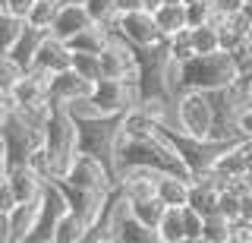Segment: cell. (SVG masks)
I'll list each match as a JSON object with an SVG mask.
<instances>
[{"mask_svg":"<svg viewBox=\"0 0 252 243\" xmlns=\"http://www.w3.org/2000/svg\"><path fill=\"white\" fill-rule=\"evenodd\" d=\"M82 6H85V13H89L92 22L104 26L107 32L117 29V16H120V10H117L114 0H82Z\"/></svg>","mask_w":252,"mask_h":243,"instance_id":"83f0119b","label":"cell"},{"mask_svg":"<svg viewBox=\"0 0 252 243\" xmlns=\"http://www.w3.org/2000/svg\"><path fill=\"white\" fill-rule=\"evenodd\" d=\"M236 67L227 51H208V54H192L189 60L180 64V89H199V92H215L224 89L236 79Z\"/></svg>","mask_w":252,"mask_h":243,"instance_id":"7a4b0ae2","label":"cell"},{"mask_svg":"<svg viewBox=\"0 0 252 243\" xmlns=\"http://www.w3.org/2000/svg\"><path fill=\"white\" fill-rule=\"evenodd\" d=\"M10 101H13V111H29V107H44L51 104V92H47V73L29 67L19 73L10 89Z\"/></svg>","mask_w":252,"mask_h":243,"instance_id":"ba28073f","label":"cell"},{"mask_svg":"<svg viewBox=\"0 0 252 243\" xmlns=\"http://www.w3.org/2000/svg\"><path fill=\"white\" fill-rule=\"evenodd\" d=\"M69 57H73V51L66 48V41H60V38H54L51 32H47L41 38V44H38V51H35L32 67L51 76V73H57V69H66L69 67Z\"/></svg>","mask_w":252,"mask_h":243,"instance_id":"5bb4252c","label":"cell"},{"mask_svg":"<svg viewBox=\"0 0 252 243\" xmlns=\"http://www.w3.org/2000/svg\"><path fill=\"white\" fill-rule=\"evenodd\" d=\"M211 6H215L218 16H224V13H236L243 6V0H211Z\"/></svg>","mask_w":252,"mask_h":243,"instance_id":"d590c367","label":"cell"},{"mask_svg":"<svg viewBox=\"0 0 252 243\" xmlns=\"http://www.w3.org/2000/svg\"><path fill=\"white\" fill-rule=\"evenodd\" d=\"M114 32H107L104 26H98V22H92V26H85L82 32H76L73 38L66 41L69 51H85V54H101V48L107 44V38Z\"/></svg>","mask_w":252,"mask_h":243,"instance_id":"7402d4cb","label":"cell"},{"mask_svg":"<svg viewBox=\"0 0 252 243\" xmlns=\"http://www.w3.org/2000/svg\"><path fill=\"white\" fill-rule=\"evenodd\" d=\"M60 180H66V183L76 186V190L110 193V186H114V171H110L101 158L89 155V152H76L73 161H69V168L63 171Z\"/></svg>","mask_w":252,"mask_h":243,"instance_id":"8992f818","label":"cell"},{"mask_svg":"<svg viewBox=\"0 0 252 243\" xmlns=\"http://www.w3.org/2000/svg\"><path fill=\"white\" fill-rule=\"evenodd\" d=\"M85 26H92V19H89V13H85L82 3H60L57 16L51 22V35L60 38V41H69V38L76 32H82Z\"/></svg>","mask_w":252,"mask_h":243,"instance_id":"9a60e30c","label":"cell"},{"mask_svg":"<svg viewBox=\"0 0 252 243\" xmlns=\"http://www.w3.org/2000/svg\"><path fill=\"white\" fill-rule=\"evenodd\" d=\"M152 19H155L158 32L167 38L173 32H180V29H186V6L180 3V0L177 3H158L152 10Z\"/></svg>","mask_w":252,"mask_h":243,"instance_id":"44dd1931","label":"cell"},{"mask_svg":"<svg viewBox=\"0 0 252 243\" xmlns=\"http://www.w3.org/2000/svg\"><path fill=\"white\" fill-rule=\"evenodd\" d=\"M189 139H208L211 133V98L199 89H180L170 98V127Z\"/></svg>","mask_w":252,"mask_h":243,"instance_id":"3957f363","label":"cell"},{"mask_svg":"<svg viewBox=\"0 0 252 243\" xmlns=\"http://www.w3.org/2000/svg\"><path fill=\"white\" fill-rule=\"evenodd\" d=\"M60 3L63 0H32V6L26 13V22L35 26V29H41V32H51V22H54V16H57Z\"/></svg>","mask_w":252,"mask_h":243,"instance_id":"4316f807","label":"cell"},{"mask_svg":"<svg viewBox=\"0 0 252 243\" xmlns=\"http://www.w3.org/2000/svg\"><path fill=\"white\" fill-rule=\"evenodd\" d=\"M79 152H89L101 158L114 171V139L120 130V114L117 117H94V120H79Z\"/></svg>","mask_w":252,"mask_h":243,"instance_id":"5b68a950","label":"cell"},{"mask_svg":"<svg viewBox=\"0 0 252 243\" xmlns=\"http://www.w3.org/2000/svg\"><path fill=\"white\" fill-rule=\"evenodd\" d=\"M85 224L82 218L76 215L73 208H63V215L54 221V227H51V243H82V234H85Z\"/></svg>","mask_w":252,"mask_h":243,"instance_id":"d6986e66","label":"cell"},{"mask_svg":"<svg viewBox=\"0 0 252 243\" xmlns=\"http://www.w3.org/2000/svg\"><path fill=\"white\" fill-rule=\"evenodd\" d=\"M13 114V101H10V92H3L0 89V123L6 120V117Z\"/></svg>","mask_w":252,"mask_h":243,"instance_id":"74e56055","label":"cell"},{"mask_svg":"<svg viewBox=\"0 0 252 243\" xmlns=\"http://www.w3.org/2000/svg\"><path fill=\"white\" fill-rule=\"evenodd\" d=\"M13 190H10V180H6V171L0 168V211H10V206H13Z\"/></svg>","mask_w":252,"mask_h":243,"instance_id":"e575fe53","label":"cell"},{"mask_svg":"<svg viewBox=\"0 0 252 243\" xmlns=\"http://www.w3.org/2000/svg\"><path fill=\"white\" fill-rule=\"evenodd\" d=\"M158 3H164V0H142V10H155Z\"/></svg>","mask_w":252,"mask_h":243,"instance_id":"7bdbcfd3","label":"cell"},{"mask_svg":"<svg viewBox=\"0 0 252 243\" xmlns=\"http://www.w3.org/2000/svg\"><path fill=\"white\" fill-rule=\"evenodd\" d=\"M0 133H3V142H6V164H16V161H26L29 152L41 142V130L29 127L19 114H10L3 123H0Z\"/></svg>","mask_w":252,"mask_h":243,"instance_id":"30bf717a","label":"cell"},{"mask_svg":"<svg viewBox=\"0 0 252 243\" xmlns=\"http://www.w3.org/2000/svg\"><path fill=\"white\" fill-rule=\"evenodd\" d=\"M240 130H243V136H249V139H252V107L240 117Z\"/></svg>","mask_w":252,"mask_h":243,"instance_id":"60d3db41","label":"cell"},{"mask_svg":"<svg viewBox=\"0 0 252 243\" xmlns=\"http://www.w3.org/2000/svg\"><path fill=\"white\" fill-rule=\"evenodd\" d=\"M89 98H92V104L98 107L104 117H117V114H126L129 107H136L142 101V92H139V82L101 76V79L92 82Z\"/></svg>","mask_w":252,"mask_h":243,"instance_id":"277c9868","label":"cell"},{"mask_svg":"<svg viewBox=\"0 0 252 243\" xmlns=\"http://www.w3.org/2000/svg\"><path fill=\"white\" fill-rule=\"evenodd\" d=\"M101 64V76H110V79H129L139 82V51L132 48L129 41H123L120 35H110L107 44L98 54Z\"/></svg>","mask_w":252,"mask_h":243,"instance_id":"52a82bcc","label":"cell"},{"mask_svg":"<svg viewBox=\"0 0 252 243\" xmlns=\"http://www.w3.org/2000/svg\"><path fill=\"white\" fill-rule=\"evenodd\" d=\"M38 208H41V193L35 199H22L10 206V211H6V218H10V243H29L35 221H38Z\"/></svg>","mask_w":252,"mask_h":243,"instance_id":"7c38bea8","label":"cell"},{"mask_svg":"<svg viewBox=\"0 0 252 243\" xmlns=\"http://www.w3.org/2000/svg\"><path fill=\"white\" fill-rule=\"evenodd\" d=\"M189 41H192V51L195 54H208V51H218V16L211 22H202V26H192L189 29Z\"/></svg>","mask_w":252,"mask_h":243,"instance_id":"f1b7e54d","label":"cell"},{"mask_svg":"<svg viewBox=\"0 0 252 243\" xmlns=\"http://www.w3.org/2000/svg\"><path fill=\"white\" fill-rule=\"evenodd\" d=\"M249 95H252V73H249Z\"/></svg>","mask_w":252,"mask_h":243,"instance_id":"f6af8a7d","label":"cell"},{"mask_svg":"<svg viewBox=\"0 0 252 243\" xmlns=\"http://www.w3.org/2000/svg\"><path fill=\"white\" fill-rule=\"evenodd\" d=\"M202 243H230V218L220 211L202 215Z\"/></svg>","mask_w":252,"mask_h":243,"instance_id":"d4e9b609","label":"cell"},{"mask_svg":"<svg viewBox=\"0 0 252 243\" xmlns=\"http://www.w3.org/2000/svg\"><path fill=\"white\" fill-rule=\"evenodd\" d=\"M120 13H129V10H142V0H114Z\"/></svg>","mask_w":252,"mask_h":243,"instance_id":"ab89813d","label":"cell"},{"mask_svg":"<svg viewBox=\"0 0 252 243\" xmlns=\"http://www.w3.org/2000/svg\"><path fill=\"white\" fill-rule=\"evenodd\" d=\"M44 35H47V32H41V29H35V26H29V22H26V26H22V32H19V38L13 41V48L6 51V54H10V60H13L19 69H29Z\"/></svg>","mask_w":252,"mask_h":243,"instance_id":"e0dca14e","label":"cell"},{"mask_svg":"<svg viewBox=\"0 0 252 243\" xmlns=\"http://www.w3.org/2000/svg\"><path fill=\"white\" fill-rule=\"evenodd\" d=\"M41 145L47 158H51L54 177H63L73 155L79 152V130H76V120L66 114V107L57 104V101H51V111H47V120L41 127Z\"/></svg>","mask_w":252,"mask_h":243,"instance_id":"6da1fadb","label":"cell"},{"mask_svg":"<svg viewBox=\"0 0 252 243\" xmlns=\"http://www.w3.org/2000/svg\"><path fill=\"white\" fill-rule=\"evenodd\" d=\"M155 196L164 202V206H186V196H189V177L167 174V171H164V174L158 177Z\"/></svg>","mask_w":252,"mask_h":243,"instance_id":"ffe728a7","label":"cell"},{"mask_svg":"<svg viewBox=\"0 0 252 243\" xmlns=\"http://www.w3.org/2000/svg\"><path fill=\"white\" fill-rule=\"evenodd\" d=\"M22 26H26L22 16H16V13H10V10H0V54H6L13 48V41L19 38Z\"/></svg>","mask_w":252,"mask_h":243,"instance_id":"f546056e","label":"cell"},{"mask_svg":"<svg viewBox=\"0 0 252 243\" xmlns=\"http://www.w3.org/2000/svg\"><path fill=\"white\" fill-rule=\"evenodd\" d=\"M183 243H202V215L183 206Z\"/></svg>","mask_w":252,"mask_h":243,"instance_id":"d6a6232c","label":"cell"},{"mask_svg":"<svg viewBox=\"0 0 252 243\" xmlns=\"http://www.w3.org/2000/svg\"><path fill=\"white\" fill-rule=\"evenodd\" d=\"M158 243H183V206H167L155 227Z\"/></svg>","mask_w":252,"mask_h":243,"instance_id":"603a6c76","label":"cell"},{"mask_svg":"<svg viewBox=\"0 0 252 243\" xmlns=\"http://www.w3.org/2000/svg\"><path fill=\"white\" fill-rule=\"evenodd\" d=\"M69 67L76 69L82 79H101V64H98V54H85V51H73V57H69Z\"/></svg>","mask_w":252,"mask_h":243,"instance_id":"4dcf8cb0","label":"cell"},{"mask_svg":"<svg viewBox=\"0 0 252 243\" xmlns=\"http://www.w3.org/2000/svg\"><path fill=\"white\" fill-rule=\"evenodd\" d=\"M0 168H6V142H3V133H0Z\"/></svg>","mask_w":252,"mask_h":243,"instance_id":"b9f144b4","label":"cell"},{"mask_svg":"<svg viewBox=\"0 0 252 243\" xmlns=\"http://www.w3.org/2000/svg\"><path fill=\"white\" fill-rule=\"evenodd\" d=\"M3 6H6V0H0V10H3Z\"/></svg>","mask_w":252,"mask_h":243,"instance_id":"bcb514c9","label":"cell"},{"mask_svg":"<svg viewBox=\"0 0 252 243\" xmlns=\"http://www.w3.org/2000/svg\"><path fill=\"white\" fill-rule=\"evenodd\" d=\"M0 243H10V218H6V211H0Z\"/></svg>","mask_w":252,"mask_h":243,"instance_id":"f35d334b","label":"cell"},{"mask_svg":"<svg viewBox=\"0 0 252 243\" xmlns=\"http://www.w3.org/2000/svg\"><path fill=\"white\" fill-rule=\"evenodd\" d=\"M29 6H32V0H6V6H3V10H10V13H16V16H22V19H26Z\"/></svg>","mask_w":252,"mask_h":243,"instance_id":"8d00e7d4","label":"cell"},{"mask_svg":"<svg viewBox=\"0 0 252 243\" xmlns=\"http://www.w3.org/2000/svg\"><path fill=\"white\" fill-rule=\"evenodd\" d=\"M63 3H82V0H63Z\"/></svg>","mask_w":252,"mask_h":243,"instance_id":"ee69618b","label":"cell"},{"mask_svg":"<svg viewBox=\"0 0 252 243\" xmlns=\"http://www.w3.org/2000/svg\"><path fill=\"white\" fill-rule=\"evenodd\" d=\"M164 202L158 199V196H145V199H129V215L132 218H139L142 224H148V227H158V221H161V215H164Z\"/></svg>","mask_w":252,"mask_h":243,"instance_id":"484cf974","label":"cell"},{"mask_svg":"<svg viewBox=\"0 0 252 243\" xmlns=\"http://www.w3.org/2000/svg\"><path fill=\"white\" fill-rule=\"evenodd\" d=\"M3 171H6V180H10V190H13V199H16V202H22V199H35V196L41 193L44 180L38 177L26 161L6 164Z\"/></svg>","mask_w":252,"mask_h":243,"instance_id":"2e32d148","label":"cell"},{"mask_svg":"<svg viewBox=\"0 0 252 243\" xmlns=\"http://www.w3.org/2000/svg\"><path fill=\"white\" fill-rule=\"evenodd\" d=\"M63 208H66V199H63L57 180H44V186H41V208H38V221H35V231H32L29 243H51V227L63 215Z\"/></svg>","mask_w":252,"mask_h":243,"instance_id":"8fae6325","label":"cell"},{"mask_svg":"<svg viewBox=\"0 0 252 243\" xmlns=\"http://www.w3.org/2000/svg\"><path fill=\"white\" fill-rule=\"evenodd\" d=\"M183 6H186V29L202 26V22H211L218 16L215 6H211V0H192V3H183Z\"/></svg>","mask_w":252,"mask_h":243,"instance_id":"1f68e13d","label":"cell"},{"mask_svg":"<svg viewBox=\"0 0 252 243\" xmlns=\"http://www.w3.org/2000/svg\"><path fill=\"white\" fill-rule=\"evenodd\" d=\"M117 243H158V234H155V227L142 224L139 218L126 215L120 227H117Z\"/></svg>","mask_w":252,"mask_h":243,"instance_id":"cb8c5ba5","label":"cell"},{"mask_svg":"<svg viewBox=\"0 0 252 243\" xmlns=\"http://www.w3.org/2000/svg\"><path fill=\"white\" fill-rule=\"evenodd\" d=\"M249 32H252V26H249V19L243 16L240 10L218 16V44H220V51H230L233 44L243 41Z\"/></svg>","mask_w":252,"mask_h":243,"instance_id":"ac0fdd59","label":"cell"},{"mask_svg":"<svg viewBox=\"0 0 252 243\" xmlns=\"http://www.w3.org/2000/svg\"><path fill=\"white\" fill-rule=\"evenodd\" d=\"M117 35L123 38V41H129L136 51L142 48H152V44L164 41V35L158 32L155 19H152V10H129V13H120L117 16Z\"/></svg>","mask_w":252,"mask_h":243,"instance_id":"9c48e42d","label":"cell"},{"mask_svg":"<svg viewBox=\"0 0 252 243\" xmlns=\"http://www.w3.org/2000/svg\"><path fill=\"white\" fill-rule=\"evenodd\" d=\"M19 73H22V69L10 60V54H0V89L6 92L16 79H19Z\"/></svg>","mask_w":252,"mask_h":243,"instance_id":"836d02e7","label":"cell"},{"mask_svg":"<svg viewBox=\"0 0 252 243\" xmlns=\"http://www.w3.org/2000/svg\"><path fill=\"white\" fill-rule=\"evenodd\" d=\"M47 92H51V101L66 104V101H73V98L89 95V92H92V82L82 79L73 67H66V69H57V73L47 76Z\"/></svg>","mask_w":252,"mask_h":243,"instance_id":"4fadbf2b","label":"cell"}]
</instances>
